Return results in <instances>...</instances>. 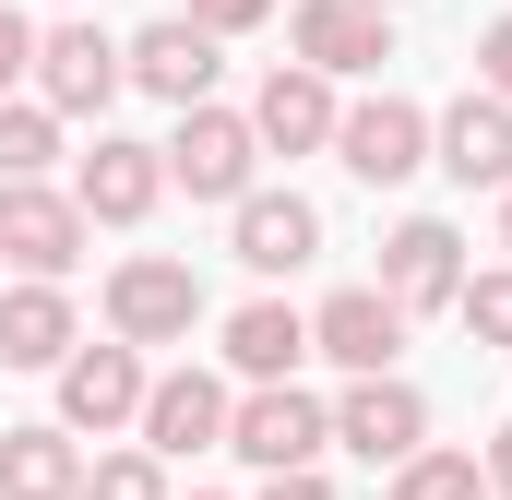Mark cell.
<instances>
[{"label":"cell","instance_id":"obj_1","mask_svg":"<svg viewBox=\"0 0 512 500\" xmlns=\"http://www.w3.org/2000/svg\"><path fill=\"white\" fill-rule=\"evenodd\" d=\"M322 441H334V405H310L298 381H251V393L227 405V453H239V465H262V477L322 465Z\"/></svg>","mask_w":512,"mask_h":500},{"label":"cell","instance_id":"obj_2","mask_svg":"<svg viewBox=\"0 0 512 500\" xmlns=\"http://www.w3.org/2000/svg\"><path fill=\"white\" fill-rule=\"evenodd\" d=\"M167 179L191 191V203H239L262 179V131H251V108H179V143H167Z\"/></svg>","mask_w":512,"mask_h":500},{"label":"cell","instance_id":"obj_3","mask_svg":"<svg viewBox=\"0 0 512 500\" xmlns=\"http://www.w3.org/2000/svg\"><path fill=\"white\" fill-rule=\"evenodd\" d=\"M191 322H203V274L191 262L131 250L120 274H108V334H131V346H191Z\"/></svg>","mask_w":512,"mask_h":500},{"label":"cell","instance_id":"obj_4","mask_svg":"<svg viewBox=\"0 0 512 500\" xmlns=\"http://www.w3.org/2000/svg\"><path fill=\"white\" fill-rule=\"evenodd\" d=\"M334 155H346V179L393 191V179L429 167V108L417 96H358V108H334Z\"/></svg>","mask_w":512,"mask_h":500},{"label":"cell","instance_id":"obj_5","mask_svg":"<svg viewBox=\"0 0 512 500\" xmlns=\"http://www.w3.org/2000/svg\"><path fill=\"white\" fill-rule=\"evenodd\" d=\"M227 381L215 370H167V381H143V453H167V465H191V453H227Z\"/></svg>","mask_w":512,"mask_h":500},{"label":"cell","instance_id":"obj_6","mask_svg":"<svg viewBox=\"0 0 512 500\" xmlns=\"http://www.w3.org/2000/svg\"><path fill=\"white\" fill-rule=\"evenodd\" d=\"M120 36H96V24H48L36 36V96L60 108V120H108V96H120Z\"/></svg>","mask_w":512,"mask_h":500},{"label":"cell","instance_id":"obj_7","mask_svg":"<svg viewBox=\"0 0 512 500\" xmlns=\"http://www.w3.org/2000/svg\"><path fill=\"white\" fill-rule=\"evenodd\" d=\"M143 417V346L131 334H108V346H72L60 358V429H131Z\"/></svg>","mask_w":512,"mask_h":500},{"label":"cell","instance_id":"obj_8","mask_svg":"<svg viewBox=\"0 0 512 500\" xmlns=\"http://www.w3.org/2000/svg\"><path fill=\"white\" fill-rule=\"evenodd\" d=\"M429 167L441 179H465V191H512V96H453L441 120H429Z\"/></svg>","mask_w":512,"mask_h":500},{"label":"cell","instance_id":"obj_9","mask_svg":"<svg viewBox=\"0 0 512 500\" xmlns=\"http://www.w3.org/2000/svg\"><path fill=\"white\" fill-rule=\"evenodd\" d=\"M155 191H167V143H120V131H96V155L72 167L84 227H143V215H155Z\"/></svg>","mask_w":512,"mask_h":500},{"label":"cell","instance_id":"obj_10","mask_svg":"<svg viewBox=\"0 0 512 500\" xmlns=\"http://www.w3.org/2000/svg\"><path fill=\"white\" fill-rule=\"evenodd\" d=\"M0 262H24V274H72V262H84V203L48 191V179H0Z\"/></svg>","mask_w":512,"mask_h":500},{"label":"cell","instance_id":"obj_11","mask_svg":"<svg viewBox=\"0 0 512 500\" xmlns=\"http://www.w3.org/2000/svg\"><path fill=\"white\" fill-rule=\"evenodd\" d=\"M334 441H346L358 465H405V453L429 441V405H417V381H393V370H358V393L334 405Z\"/></svg>","mask_w":512,"mask_h":500},{"label":"cell","instance_id":"obj_12","mask_svg":"<svg viewBox=\"0 0 512 500\" xmlns=\"http://www.w3.org/2000/svg\"><path fill=\"white\" fill-rule=\"evenodd\" d=\"M453 286H465V239H453L441 215H405L382 239V298L417 322V310H453Z\"/></svg>","mask_w":512,"mask_h":500},{"label":"cell","instance_id":"obj_13","mask_svg":"<svg viewBox=\"0 0 512 500\" xmlns=\"http://www.w3.org/2000/svg\"><path fill=\"white\" fill-rule=\"evenodd\" d=\"M393 346H405V310H393L382 286H334L322 310H310V358H334V370H393Z\"/></svg>","mask_w":512,"mask_h":500},{"label":"cell","instance_id":"obj_14","mask_svg":"<svg viewBox=\"0 0 512 500\" xmlns=\"http://www.w3.org/2000/svg\"><path fill=\"white\" fill-rule=\"evenodd\" d=\"M251 131H262V155H322V143H334V72L274 60L262 96H251Z\"/></svg>","mask_w":512,"mask_h":500},{"label":"cell","instance_id":"obj_15","mask_svg":"<svg viewBox=\"0 0 512 500\" xmlns=\"http://www.w3.org/2000/svg\"><path fill=\"white\" fill-rule=\"evenodd\" d=\"M120 72L143 96H167V108H203V96H215V36H203L191 12H167V24H143L120 48Z\"/></svg>","mask_w":512,"mask_h":500},{"label":"cell","instance_id":"obj_16","mask_svg":"<svg viewBox=\"0 0 512 500\" xmlns=\"http://www.w3.org/2000/svg\"><path fill=\"white\" fill-rule=\"evenodd\" d=\"M227 215H239V227H227V250H239L251 274H298V262L322 250V215H310L298 191H262V179H251V191H239Z\"/></svg>","mask_w":512,"mask_h":500},{"label":"cell","instance_id":"obj_17","mask_svg":"<svg viewBox=\"0 0 512 500\" xmlns=\"http://www.w3.org/2000/svg\"><path fill=\"white\" fill-rule=\"evenodd\" d=\"M298 60L310 72H382L393 60L382 0H298Z\"/></svg>","mask_w":512,"mask_h":500},{"label":"cell","instance_id":"obj_18","mask_svg":"<svg viewBox=\"0 0 512 500\" xmlns=\"http://www.w3.org/2000/svg\"><path fill=\"white\" fill-rule=\"evenodd\" d=\"M60 358H72V298H60V274L0 286V370H60Z\"/></svg>","mask_w":512,"mask_h":500},{"label":"cell","instance_id":"obj_19","mask_svg":"<svg viewBox=\"0 0 512 500\" xmlns=\"http://www.w3.org/2000/svg\"><path fill=\"white\" fill-rule=\"evenodd\" d=\"M298 358H310V322H298L286 298L227 310V370H239V381H298Z\"/></svg>","mask_w":512,"mask_h":500},{"label":"cell","instance_id":"obj_20","mask_svg":"<svg viewBox=\"0 0 512 500\" xmlns=\"http://www.w3.org/2000/svg\"><path fill=\"white\" fill-rule=\"evenodd\" d=\"M0 500H84L72 429H0Z\"/></svg>","mask_w":512,"mask_h":500},{"label":"cell","instance_id":"obj_21","mask_svg":"<svg viewBox=\"0 0 512 500\" xmlns=\"http://www.w3.org/2000/svg\"><path fill=\"white\" fill-rule=\"evenodd\" d=\"M60 155V108L48 96H0V179H48Z\"/></svg>","mask_w":512,"mask_h":500},{"label":"cell","instance_id":"obj_22","mask_svg":"<svg viewBox=\"0 0 512 500\" xmlns=\"http://www.w3.org/2000/svg\"><path fill=\"white\" fill-rule=\"evenodd\" d=\"M393 500H489V465H477V453H429V441H417V453L393 465Z\"/></svg>","mask_w":512,"mask_h":500},{"label":"cell","instance_id":"obj_23","mask_svg":"<svg viewBox=\"0 0 512 500\" xmlns=\"http://www.w3.org/2000/svg\"><path fill=\"white\" fill-rule=\"evenodd\" d=\"M453 322H465L477 346H501V358H512V262H489V274L453 286Z\"/></svg>","mask_w":512,"mask_h":500},{"label":"cell","instance_id":"obj_24","mask_svg":"<svg viewBox=\"0 0 512 500\" xmlns=\"http://www.w3.org/2000/svg\"><path fill=\"white\" fill-rule=\"evenodd\" d=\"M84 500H167V453H108V465H84Z\"/></svg>","mask_w":512,"mask_h":500},{"label":"cell","instance_id":"obj_25","mask_svg":"<svg viewBox=\"0 0 512 500\" xmlns=\"http://www.w3.org/2000/svg\"><path fill=\"white\" fill-rule=\"evenodd\" d=\"M12 84H36V24L0 0V96H12Z\"/></svg>","mask_w":512,"mask_h":500},{"label":"cell","instance_id":"obj_26","mask_svg":"<svg viewBox=\"0 0 512 500\" xmlns=\"http://www.w3.org/2000/svg\"><path fill=\"white\" fill-rule=\"evenodd\" d=\"M262 12H274V0H191V24H203V36H251Z\"/></svg>","mask_w":512,"mask_h":500},{"label":"cell","instance_id":"obj_27","mask_svg":"<svg viewBox=\"0 0 512 500\" xmlns=\"http://www.w3.org/2000/svg\"><path fill=\"white\" fill-rule=\"evenodd\" d=\"M477 84H489V96H512V12L477 36Z\"/></svg>","mask_w":512,"mask_h":500},{"label":"cell","instance_id":"obj_28","mask_svg":"<svg viewBox=\"0 0 512 500\" xmlns=\"http://www.w3.org/2000/svg\"><path fill=\"white\" fill-rule=\"evenodd\" d=\"M262 500H334V477L322 465H286V477H262Z\"/></svg>","mask_w":512,"mask_h":500},{"label":"cell","instance_id":"obj_29","mask_svg":"<svg viewBox=\"0 0 512 500\" xmlns=\"http://www.w3.org/2000/svg\"><path fill=\"white\" fill-rule=\"evenodd\" d=\"M477 465H489V489L512 500V429H489V453H477Z\"/></svg>","mask_w":512,"mask_h":500},{"label":"cell","instance_id":"obj_30","mask_svg":"<svg viewBox=\"0 0 512 500\" xmlns=\"http://www.w3.org/2000/svg\"><path fill=\"white\" fill-rule=\"evenodd\" d=\"M501 250H512V191H501Z\"/></svg>","mask_w":512,"mask_h":500},{"label":"cell","instance_id":"obj_31","mask_svg":"<svg viewBox=\"0 0 512 500\" xmlns=\"http://www.w3.org/2000/svg\"><path fill=\"white\" fill-rule=\"evenodd\" d=\"M191 500H215V489H191Z\"/></svg>","mask_w":512,"mask_h":500},{"label":"cell","instance_id":"obj_32","mask_svg":"<svg viewBox=\"0 0 512 500\" xmlns=\"http://www.w3.org/2000/svg\"><path fill=\"white\" fill-rule=\"evenodd\" d=\"M382 12H393V0H382Z\"/></svg>","mask_w":512,"mask_h":500}]
</instances>
